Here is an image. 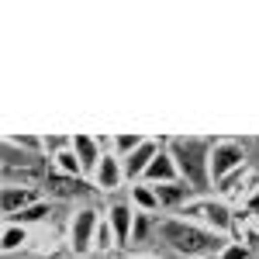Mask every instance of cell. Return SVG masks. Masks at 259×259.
Listing matches in <instances>:
<instances>
[{
  "instance_id": "cell-13",
  "label": "cell",
  "mask_w": 259,
  "mask_h": 259,
  "mask_svg": "<svg viewBox=\"0 0 259 259\" xmlns=\"http://www.w3.org/2000/svg\"><path fill=\"white\" fill-rule=\"evenodd\" d=\"M31 245V228L14 225V221H4V232H0V249L4 259H14V252H24Z\"/></svg>"
},
{
  "instance_id": "cell-22",
  "label": "cell",
  "mask_w": 259,
  "mask_h": 259,
  "mask_svg": "<svg viewBox=\"0 0 259 259\" xmlns=\"http://www.w3.org/2000/svg\"><path fill=\"white\" fill-rule=\"evenodd\" d=\"M249 256H252V249H249V245H242V242H232V239H228V242H225V249H221L214 259H249Z\"/></svg>"
},
{
  "instance_id": "cell-7",
  "label": "cell",
  "mask_w": 259,
  "mask_h": 259,
  "mask_svg": "<svg viewBox=\"0 0 259 259\" xmlns=\"http://www.w3.org/2000/svg\"><path fill=\"white\" fill-rule=\"evenodd\" d=\"M90 183H94V190H100V194H114L121 183H124V162L114 152H104L100 166L90 173Z\"/></svg>"
},
{
  "instance_id": "cell-2",
  "label": "cell",
  "mask_w": 259,
  "mask_h": 259,
  "mask_svg": "<svg viewBox=\"0 0 259 259\" xmlns=\"http://www.w3.org/2000/svg\"><path fill=\"white\" fill-rule=\"evenodd\" d=\"M166 149L177 159L180 180L190 183L197 190V197L207 187H214L211 183V149H214V139H169Z\"/></svg>"
},
{
  "instance_id": "cell-9",
  "label": "cell",
  "mask_w": 259,
  "mask_h": 259,
  "mask_svg": "<svg viewBox=\"0 0 259 259\" xmlns=\"http://www.w3.org/2000/svg\"><path fill=\"white\" fill-rule=\"evenodd\" d=\"M104 218L114 228L118 249H128V245H132V225H135V207H132V200H114V204L104 211Z\"/></svg>"
},
{
  "instance_id": "cell-15",
  "label": "cell",
  "mask_w": 259,
  "mask_h": 259,
  "mask_svg": "<svg viewBox=\"0 0 259 259\" xmlns=\"http://www.w3.org/2000/svg\"><path fill=\"white\" fill-rule=\"evenodd\" d=\"M49 162H52V173H59V177H69V180H83V177H87V169H83L80 156L73 152V145L62 149V152H56Z\"/></svg>"
},
{
  "instance_id": "cell-1",
  "label": "cell",
  "mask_w": 259,
  "mask_h": 259,
  "mask_svg": "<svg viewBox=\"0 0 259 259\" xmlns=\"http://www.w3.org/2000/svg\"><path fill=\"white\" fill-rule=\"evenodd\" d=\"M159 239L183 259H214L225 249V235L218 232H207V228H200L194 221L187 218H162L159 221Z\"/></svg>"
},
{
  "instance_id": "cell-24",
  "label": "cell",
  "mask_w": 259,
  "mask_h": 259,
  "mask_svg": "<svg viewBox=\"0 0 259 259\" xmlns=\"http://www.w3.org/2000/svg\"><path fill=\"white\" fill-rule=\"evenodd\" d=\"M128 259H159V256H149V252H135V256H128Z\"/></svg>"
},
{
  "instance_id": "cell-23",
  "label": "cell",
  "mask_w": 259,
  "mask_h": 259,
  "mask_svg": "<svg viewBox=\"0 0 259 259\" xmlns=\"http://www.w3.org/2000/svg\"><path fill=\"white\" fill-rule=\"evenodd\" d=\"M73 145V135H45V152H49V159L62 152V149H69Z\"/></svg>"
},
{
  "instance_id": "cell-19",
  "label": "cell",
  "mask_w": 259,
  "mask_h": 259,
  "mask_svg": "<svg viewBox=\"0 0 259 259\" xmlns=\"http://www.w3.org/2000/svg\"><path fill=\"white\" fill-rule=\"evenodd\" d=\"M152 228H159L156 221H152V214H142V211H135V225H132V245H142V242L149 239V232Z\"/></svg>"
},
{
  "instance_id": "cell-21",
  "label": "cell",
  "mask_w": 259,
  "mask_h": 259,
  "mask_svg": "<svg viewBox=\"0 0 259 259\" xmlns=\"http://www.w3.org/2000/svg\"><path fill=\"white\" fill-rule=\"evenodd\" d=\"M118 249V239H114V228L107 225V218L100 221V228H97V252H114Z\"/></svg>"
},
{
  "instance_id": "cell-3",
  "label": "cell",
  "mask_w": 259,
  "mask_h": 259,
  "mask_svg": "<svg viewBox=\"0 0 259 259\" xmlns=\"http://www.w3.org/2000/svg\"><path fill=\"white\" fill-rule=\"evenodd\" d=\"M180 218L194 221V225L207 228V232L228 235V232H232V204L221 200V197H194L180 211Z\"/></svg>"
},
{
  "instance_id": "cell-10",
  "label": "cell",
  "mask_w": 259,
  "mask_h": 259,
  "mask_svg": "<svg viewBox=\"0 0 259 259\" xmlns=\"http://www.w3.org/2000/svg\"><path fill=\"white\" fill-rule=\"evenodd\" d=\"M41 194L35 187H4L0 190V211H4V221H11L14 214H21L24 207L38 204Z\"/></svg>"
},
{
  "instance_id": "cell-16",
  "label": "cell",
  "mask_w": 259,
  "mask_h": 259,
  "mask_svg": "<svg viewBox=\"0 0 259 259\" xmlns=\"http://www.w3.org/2000/svg\"><path fill=\"white\" fill-rule=\"evenodd\" d=\"M132 190V207L142 211V214H159V197H156V187H149V183H132L128 187Z\"/></svg>"
},
{
  "instance_id": "cell-14",
  "label": "cell",
  "mask_w": 259,
  "mask_h": 259,
  "mask_svg": "<svg viewBox=\"0 0 259 259\" xmlns=\"http://www.w3.org/2000/svg\"><path fill=\"white\" fill-rule=\"evenodd\" d=\"M73 152L80 156V162H83V169H87V173H94V169L100 166V159H104L100 139H97V135H83V132L73 135Z\"/></svg>"
},
{
  "instance_id": "cell-8",
  "label": "cell",
  "mask_w": 259,
  "mask_h": 259,
  "mask_svg": "<svg viewBox=\"0 0 259 259\" xmlns=\"http://www.w3.org/2000/svg\"><path fill=\"white\" fill-rule=\"evenodd\" d=\"M159 152H162V142L159 139H145L128 159H121V162H124V180H128V183H142L145 169L152 166V159H156Z\"/></svg>"
},
{
  "instance_id": "cell-11",
  "label": "cell",
  "mask_w": 259,
  "mask_h": 259,
  "mask_svg": "<svg viewBox=\"0 0 259 259\" xmlns=\"http://www.w3.org/2000/svg\"><path fill=\"white\" fill-rule=\"evenodd\" d=\"M156 197H159L162 211H183L190 200L197 197V190L180 180V183H159V187H156Z\"/></svg>"
},
{
  "instance_id": "cell-5",
  "label": "cell",
  "mask_w": 259,
  "mask_h": 259,
  "mask_svg": "<svg viewBox=\"0 0 259 259\" xmlns=\"http://www.w3.org/2000/svg\"><path fill=\"white\" fill-rule=\"evenodd\" d=\"M249 156H245V145L235 139H218L214 142V149H211V183L218 187L225 177H232L235 169L242 166H249Z\"/></svg>"
},
{
  "instance_id": "cell-20",
  "label": "cell",
  "mask_w": 259,
  "mask_h": 259,
  "mask_svg": "<svg viewBox=\"0 0 259 259\" xmlns=\"http://www.w3.org/2000/svg\"><path fill=\"white\" fill-rule=\"evenodd\" d=\"M142 142H145V135H114V149H111V152H114L118 159H128Z\"/></svg>"
},
{
  "instance_id": "cell-12",
  "label": "cell",
  "mask_w": 259,
  "mask_h": 259,
  "mask_svg": "<svg viewBox=\"0 0 259 259\" xmlns=\"http://www.w3.org/2000/svg\"><path fill=\"white\" fill-rule=\"evenodd\" d=\"M142 183H149V187H159V183H180V169H177V159L169 156V149H162L159 156L152 159V166L145 169Z\"/></svg>"
},
{
  "instance_id": "cell-17",
  "label": "cell",
  "mask_w": 259,
  "mask_h": 259,
  "mask_svg": "<svg viewBox=\"0 0 259 259\" xmlns=\"http://www.w3.org/2000/svg\"><path fill=\"white\" fill-rule=\"evenodd\" d=\"M52 218V204L41 197L38 204H31V207H24L21 214H14V225H24V228H38V225H45V221Z\"/></svg>"
},
{
  "instance_id": "cell-18",
  "label": "cell",
  "mask_w": 259,
  "mask_h": 259,
  "mask_svg": "<svg viewBox=\"0 0 259 259\" xmlns=\"http://www.w3.org/2000/svg\"><path fill=\"white\" fill-rule=\"evenodd\" d=\"M4 142L14 145V149H21V152H28V156H35V159L45 152V135H18V132H7Z\"/></svg>"
},
{
  "instance_id": "cell-4",
  "label": "cell",
  "mask_w": 259,
  "mask_h": 259,
  "mask_svg": "<svg viewBox=\"0 0 259 259\" xmlns=\"http://www.w3.org/2000/svg\"><path fill=\"white\" fill-rule=\"evenodd\" d=\"M100 211L97 207H76L73 218H69V228H66V245L73 259H83L90 252H97V228H100Z\"/></svg>"
},
{
  "instance_id": "cell-6",
  "label": "cell",
  "mask_w": 259,
  "mask_h": 259,
  "mask_svg": "<svg viewBox=\"0 0 259 259\" xmlns=\"http://www.w3.org/2000/svg\"><path fill=\"white\" fill-rule=\"evenodd\" d=\"M228 239L242 242L249 249H259V211L245 207V204L232 207V232H228Z\"/></svg>"
}]
</instances>
